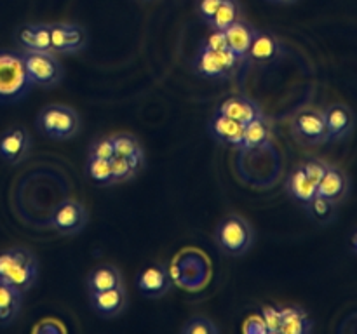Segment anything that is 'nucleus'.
Here are the masks:
<instances>
[{
    "mask_svg": "<svg viewBox=\"0 0 357 334\" xmlns=\"http://www.w3.org/2000/svg\"><path fill=\"white\" fill-rule=\"evenodd\" d=\"M33 87L24 70L23 54L0 49V104L20 103Z\"/></svg>",
    "mask_w": 357,
    "mask_h": 334,
    "instance_id": "nucleus-2",
    "label": "nucleus"
},
{
    "mask_svg": "<svg viewBox=\"0 0 357 334\" xmlns=\"http://www.w3.org/2000/svg\"><path fill=\"white\" fill-rule=\"evenodd\" d=\"M281 312V327L279 334H309L314 329V320L309 312L300 305L279 306Z\"/></svg>",
    "mask_w": 357,
    "mask_h": 334,
    "instance_id": "nucleus-19",
    "label": "nucleus"
},
{
    "mask_svg": "<svg viewBox=\"0 0 357 334\" xmlns=\"http://www.w3.org/2000/svg\"><path fill=\"white\" fill-rule=\"evenodd\" d=\"M239 19H243V6H241L239 0H223L218 9H216V13L213 14L208 26L211 30L223 31Z\"/></svg>",
    "mask_w": 357,
    "mask_h": 334,
    "instance_id": "nucleus-27",
    "label": "nucleus"
},
{
    "mask_svg": "<svg viewBox=\"0 0 357 334\" xmlns=\"http://www.w3.org/2000/svg\"><path fill=\"white\" fill-rule=\"evenodd\" d=\"M89 303L96 315L103 317V319H115L128 308L129 299L126 285L108 289V291L89 292Z\"/></svg>",
    "mask_w": 357,
    "mask_h": 334,
    "instance_id": "nucleus-15",
    "label": "nucleus"
},
{
    "mask_svg": "<svg viewBox=\"0 0 357 334\" xmlns=\"http://www.w3.org/2000/svg\"><path fill=\"white\" fill-rule=\"evenodd\" d=\"M24 292L0 282V326H10L21 313Z\"/></svg>",
    "mask_w": 357,
    "mask_h": 334,
    "instance_id": "nucleus-23",
    "label": "nucleus"
},
{
    "mask_svg": "<svg viewBox=\"0 0 357 334\" xmlns=\"http://www.w3.org/2000/svg\"><path fill=\"white\" fill-rule=\"evenodd\" d=\"M328 167H330V164H328L326 160L319 159V157H309V159L302 164V169L305 170V174L310 177V181H314L316 184L319 183L321 177L324 176Z\"/></svg>",
    "mask_w": 357,
    "mask_h": 334,
    "instance_id": "nucleus-32",
    "label": "nucleus"
},
{
    "mask_svg": "<svg viewBox=\"0 0 357 334\" xmlns=\"http://www.w3.org/2000/svg\"><path fill=\"white\" fill-rule=\"evenodd\" d=\"M204 47L208 49H213V51H222V49H229L227 47V38H225V33L220 30H211V33L208 35V37L202 40V44Z\"/></svg>",
    "mask_w": 357,
    "mask_h": 334,
    "instance_id": "nucleus-35",
    "label": "nucleus"
},
{
    "mask_svg": "<svg viewBox=\"0 0 357 334\" xmlns=\"http://www.w3.org/2000/svg\"><path fill=\"white\" fill-rule=\"evenodd\" d=\"M181 334H220V327L204 315H194L181 327Z\"/></svg>",
    "mask_w": 357,
    "mask_h": 334,
    "instance_id": "nucleus-30",
    "label": "nucleus"
},
{
    "mask_svg": "<svg viewBox=\"0 0 357 334\" xmlns=\"http://www.w3.org/2000/svg\"><path fill=\"white\" fill-rule=\"evenodd\" d=\"M136 287L145 298L159 299L169 294V291L173 289V278L164 264L155 263L139 271L136 277Z\"/></svg>",
    "mask_w": 357,
    "mask_h": 334,
    "instance_id": "nucleus-12",
    "label": "nucleus"
},
{
    "mask_svg": "<svg viewBox=\"0 0 357 334\" xmlns=\"http://www.w3.org/2000/svg\"><path fill=\"white\" fill-rule=\"evenodd\" d=\"M220 113L241 122V124H250L251 120L258 117H264L260 104L248 96H230L218 106Z\"/></svg>",
    "mask_w": 357,
    "mask_h": 334,
    "instance_id": "nucleus-18",
    "label": "nucleus"
},
{
    "mask_svg": "<svg viewBox=\"0 0 357 334\" xmlns=\"http://www.w3.org/2000/svg\"><path fill=\"white\" fill-rule=\"evenodd\" d=\"M268 141H271V124L264 115V117H258L251 120L250 124H246L239 150L250 152V150L264 148L268 145Z\"/></svg>",
    "mask_w": 357,
    "mask_h": 334,
    "instance_id": "nucleus-25",
    "label": "nucleus"
},
{
    "mask_svg": "<svg viewBox=\"0 0 357 334\" xmlns=\"http://www.w3.org/2000/svg\"><path fill=\"white\" fill-rule=\"evenodd\" d=\"M351 247L354 250V254H357V230L352 233V239H351Z\"/></svg>",
    "mask_w": 357,
    "mask_h": 334,
    "instance_id": "nucleus-38",
    "label": "nucleus"
},
{
    "mask_svg": "<svg viewBox=\"0 0 357 334\" xmlns=\"http://www.w3.org/2000/svg\"><path fill=\"white\" fill-rule=\"evenodd\" d=\"M284 52V45L274 33L267 30H257L246 59L258 63V65H272V63L279 61Z\"/></svg>",
    "mask_w": 357,
    "mask_h": 334,
    "instance_id": "nucleus-14",
    "label": "nucleus"
},
{
    "mask_svg": "<svg viewBox=\"0 0 357 334\" xmlns=\"http://www.w3.org/2000/svg\"><path fill=\"white\" fill-rule=\"evenodd\" d=\"M215 244L227 256L239 257L251 250L255 244V230L241 214H227L216 225Z\"/></svg>",
    "mask_w": 357,
    "mask_h": 334,
    "instance_id": "nucleus-3",
    "label": "nucleus"
},
{
    "mask_svg": "<svg viewBox=\"0 0 357 334\" xmlns=\"http://www.w3.org/2000/svg\"><path fill=\"white\" fill-rule=\"evenodd\" d=\"M87 221H89V214L84 204L73 198H66L54 207L49 225L59 235L70 237L82 232L87 226Z\"/></svg>",
    "mask_w": 357,
    "mask_h": 334,
    "instance_id": "nucleus-8",
    "label": "nucleus"
},
{
    "mask_svg": "<svg viewBox=\"0 0 357 334\" xmlns=\"http://www.w3.org/2000/svg\"><path fill=\"white\" fill-rule=\"evenodd\" d=\"M38 131L54 141H65V139L75 138L80 132V117L72 106L66 104L52 103L45 104L37 115L35 120Z\"/></svg>",
    "mask_w": 357,
    "mask_h": 334,
    "instance_id": "nucleus-4",
    "label": "nucleus"
},
{
    "mask_svg": "<svg viewBox=\"0 0 357 334\" xmlns=\"http://www.w3.org/2000/svg\"><path fill=\"white\" fill-rule=\"evenodd\" d=\"M241 65V59L237 58L234 52L229 49H222V51H213V49L201 45L197 54L192 59V70L195 75L202 77V79H229L236 73L237 66Z\"/></svg>",
    "mask_w": 357,
    "mask_h": 334,
    "instance_id": "nucleus-5",
    "label": "nucleus"
},
{
    "mask_svg": "<svg viewBox=\"0 0 357 334\" xmlns=\"http://www.w3.org/2000/svg\"><path fill=\"white\" fill-rule=\"evenodd\" d=\"M31 152V136L28 129L13 125L0 134V159L7 164L24 162Z\"/></svg>",
    "mask_w": 357,
    "mask_h": 334,
    "instance_id": "nucleus-10",
    "label": "nucleus"
},
{
    "mask_svg": "<svg viewBox=\"0 0 357 334\" xmlns=\"http://www.w3.org/2000/svg\"><path fill=\"white\" fill-rule=\"evenodd\" d=\"M143 2H150V0H143Z\"/></svg>",
    "mask_w": 357,
    "mask_h": 334,
    "instance_id": "nucleus-39",
    "label": "nucleus"
},
{
    "mask_svg": "<svg viewBox=\"0 0 357 334\" xmlns=\"http://www.w3.org/2000/svg\"><path fill=\"white\" fill-rule=\"evenodd\" d=\"M112 164V173H114V181L117 183H126V181H131L132 177L138 176L139 169L131 162V160L124 159V157L114 155L110 159Z\"/></svg>",
    "mask_w": 357,
    "mask_h": 334,
    "instance_id": "nucleus-29",
    "label": "nucleus"
},
{
    "mask_svg": "<svg viewBox=\"0 0 357 334\" xmlns=\"http://www.w3.org/2000/svg\"><path fill=\"white\" fill-rule=\"evenodd\" d=\"M324 122H326L328 143L344 141L354 132L356 113L351 106L344 103H333L323 110Z\"/></svg>",
    "mask_w": 357,
    "mask_h": 334,
    "instance_id": "nucleus-11",
    "label": "nucleus"
},
{
    "mask_svg": "<svg viewBox=\"0 0 357 334\" xmlns=\"http://www.w3.org/2000/svg\"><path fill=\"white\" fill-rule=\"evenodd\" d=\"M255 31H257V28L251 23H246L244 19L236 21V23H232L229 28L223 30L227 38V47H229V51L234 52L241 61L246 59L248 51H250L251 47V42H253Z\"/></svg>",
    "mask_w": 357,
    "mask_h": 334,
    "instance_id": "nucleus-20",
    "label": "nucleus"
},
{
    "mask_svg": "<svg viewBox=\"0 0 357 334\" xmlns=\"http://www.w3.org/2000/svg\"><path fill=\"white\" fill-rule=\"evenodd\" d=\"M244 127H246V125L234 120V118L227 117V115L220 113L218 110L215 111V115H213L211 120H209L208 124L209 134H211V138L215 139L218 145L234 146V148L237 150L241 148V143H243Z\"/></svg>",
    "mask_w": 357,
    "mask_h": 334,
    "instance_id": "nucleus-16",
    "label": "nucleus"
},
{
    "mask_svg": "<svg viewBox=\"0 0 357 334\" xmlns=\"http://www.w3.org/2000/svg\"><path fill=\"white\" fill-rule=\"evenodd\" d=\"M112 141H114L115 155L131 160L139 170L145 167V152H143L142 143H139V139L135 134L117 132V134L112 136Z\"/></svg>",
    "mask_w": 357,
    "mask_h": 334,
    "instance_id": "nucleus-24",
    "label": "nucleus"
},
{
    "mask_svg": "<svg viewBox=\"0 0 357 334\" xmlns=\"http://www.w3.org/2000/svg\"><path fill=\"white\" fill-rule=\"evenodd\" d=\"M260 315L264 319L265 326H267L268 334H279V327H281V312H279V306H264Z\"/></svg>",
    "mask_w": 357,
    "mask_h": 334,
    "instance_id": "nucleus-33",
    "label": "nucleus"
},
{
    "mask_svg": "<svg viewBox=\"0 0 357 334\" xmlns=\"http://www.w3.org/2000/svg\"><path fill=\"white\" fill-rule=\"evenodd\" d=\"M222 2L223 0H195V13L199 19L208 24Z\"/></svg>",
    "mask_w": 357,
    "mask_h": 334,
    "instance_id": "nucleus-34",
    "label": "nucleus"
},
{
    "mask_svg": "<svg viewBox=\"0 0 357 334\" xmlns=\"http://www.w3.org/2000/svg\"><path fill=\"white\" fill-rule=\"evenodd\" d=\"M14 42L21 52H52L51 24L24 23L14 31Z\"/></svg>",
    "mask_w": 357,
    "mask_h": 334,
    "instance_id": "nucleus-13",
    "label": "nucleus"
},
{
    "mask_svg": "<svg viewBox=\"0 0 357 334\" xmlns=\"http://www.w3.org/2000/svg\"><path fill=\"white\" fill-rule=\"evenodd\" d=\"M268 3H278V6H289V3H295L298 0H267Z\"/></svg>",
    "mask_w": 357,
    "mask_h": 334,
    "instance_id": "nucleus-37",
    "label": "nucleus"
},
{
    "mask_svg": "<svg viewBox=\"0 0 357 334\" xmlns=\"http://www.w3.org/2000/svg\"><path fill=\"white\" fill-rule=\"evenodd\" d=\"M38 260L26 247L0 250V282L26 292L38 278Z\"/></svg>",
    "mask_w": 357,
    "mask_h": 334,
    "instance_id": "nucleus-1",
    "label": "nucleus"
},
{
    "mask_svg": "<svg viewBox=\"0 0 357 334\" xmlns=\"http://www.w3.org/2000/svg\"><path fill=\"white\" fill-rule=\"evenodd\" d=\"M244 333L248 334H268L267 326H265L261 315H253L244 324Z\"/></svg>",
    "mask_w": 357,
    "mask_h": 334,
    "instance_id": "nucleus-36",
    "label": "nucleus"
},
{
    "mask_svg": "<svg viewBox=\"0 0 357 334\" xmlns=\"http://www.w3.org/2000/svg\"><path fill=\"white\" fill-rule=\"evenodd\" d=\"M114 155L115 150L112 136H101V138L94 139L89 145V150H87V157H94V159L110 160Z\"/></svg>",
    "mask_w": 357,
    "mask_h": 334,
    "instance_id": "nucleus-31",
    "label": "nucleus"
},
{
    "mask_svg": "<svg viewBox=\"0 0 357 334\" xmlns=\"http://www.w3.org/2000/svg\"><path fill=\"white\" fill-rule=\"evenodd\" d=\"M349 191H351V181H349L347 173L342 167L330 164L324 176L317 183V195L335 204H340L349 197Z\"/></svg>",
    "mask_w": 357,
    "mask_h": 334,
    "instance_id": "nucleus-17",
    "label": "nucleus"
},
{
    "mask_svg": "<svg viewBox=\"0 0 357 334\" xmlns=\"http://www.w3.org/2000/svg\"><path fill=\"white\" fill-rule=\"evenodd\" d=\"M286 191H288L289 197H291L293 200H296L298 204L303 205L316 197L317 184L314 183V181H310V177L307 176L305 170L302 169V166H298L291 170L288 181H286Z\"/></svg>",
    "mask_w": 357,
    "mask_h": 334,
    "instance_id": "nucleus-22",
    "label": "nucleus"
},
{
    "mask_svg": "<svg viewBox=\"0 0 357 334\" xmlns=\"http://www.w3.org/2000/svg\"><path fill=\"white\" fill-rule=\"evenodd\" d=\"M51 24V45L54 54L73 56L86 51L87 37L86 28L77 23H49Z\"/></svg>",
    "mask_w": 357,
    "mask_h": 334,
    "instance_id": "nucleus-9",
    "label": "nucleus"
},
{
    "mask_svg": "<svg viewBox=\"0 0 357 334\" xmlns=\"http://www.w3.org/2000/svg\"><path fill=\"white\" fill-rule=\"evenodd\" d=\"M86 174L91 180V183L98 184V186H112V184H115L110 160L87 157Z\"/></svg>",
    "mask_w": 357,
    "mask_h": 334,
    "instance_id": "nucleus-28",
    "label": "nucleus"
},
{
    "mask_svg": "<svg viewBox=\"0 0 357 334\" xmlns=\"http://www.w3.org/2000/svg\"><path fill=\"white\" fill-rule=\"evenodd\" d=\"M24 70L33 86L51 89L61 84L65 70L54 52H21Z\"/></svg>",
    "mask_w": 357,
    "mask_h": 334,
    "instance_id": "nucleus-6",
    "label": "nucleus"
},
{
    "mask_svg": "<svg viewBox=\"0 0 357 334\" xmlns=\"http://www.w3.org/2000/svg\"><path fill=\"white\" fill-rule=\"evenodd\" d=\"M291 134L298 145L317 146L328 143L324 113L316 108H303L291 118Z\"/></svg>",
    "mask_w": 357,
    "mask_h": 334,
    "instance_id": "nucleus-7",
    "label": "nucleus"
},
{
    "mask_svg": "<svg viewBox=\"0 0 357 334\" xmlns=\"http://www.w3.org/2000/svg\"><path fill=\"white\" fill-rule=\"evenodd\" d=\"M121 285H124V278L115 264H98L89 271L86 278L87 292L108 291V289L121 287Z\"/></svg>",
    "mask_w": 357,
    "mask_h": 334,
    "instance_id": "nucleus-21",
    "label": "nucleus"
},
{
    "mask_svg": "<svg viewBox=\"0 0 357 334\" xmlns=\"http://www.w3.org/2000/svg\"><path fill=\"white\" fill-rule=\"evenodd\" d=\"M337 205L338 204H335V202L316 195L312 200L303 204V209H305V214L309 216L314 223H317V225L321 226H326V225H331V223L337 219L338 216Z\"/></svg>",
    "mask_w": 357,
    "mask_h": 334,
    "instance_id": "nucleus-26",
    "label": "nucleus"
}]
</instances>
